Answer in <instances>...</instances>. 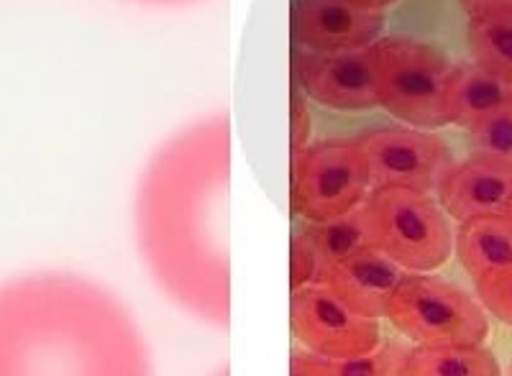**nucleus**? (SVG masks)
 <instances>
[{
  "instance_id": "4",
  "label": "nucleus",
  "mask_w": 512,
  "mask_h": 376,
  "mask_svg": "<svg viewBox=\"0 0 512 376\" xmlns=\"http://www.w3.org/2000/svg\"><path fill=\"white\" fill-rule=\"evenodd\" d=\"M369 49L379 108L405 126L425 131L446 128L443 90L454 62L415 36H382Z\"/></svg>"
},
{
  "instance_id": "21",
  "label": "nucleus",
  "mask_w": 512,
  "mask_h": 376,
  "mask_svg": "<svg viewBox=\"0 0 512 376\" xmlns=\"http://www.w3.org/2000/svg\"><path fill=\"white\" fill-rule=\"evenodd\" d=\"M290 259H292V277L290 284L292 290H300V287H308V284H315L320 277V261L318 254H315L313 243L308 241V236L303 233V228H295L290 241Z\"/></svg>"
},
{
  "instance_id": "11",
  "label": "nucleus",
  "mask_w": 512,
  "mask_h": 376,
  "mask_svg": "<svg viewBox=\"0 0 512 376\" xmlns=\"http://www.w3.org/2000/svg\"><path fill=\"white\" fill-rule=\"evenodd\" d=\"M438 203L454 223L484 215H505L512 197V167L472 154L456 159L436 190Z\"/></svg>"
},
{
  "instance_id": "26",
  "label": "nucleus",
  "mask_w": 512,
  "mask_h": 376,
  "mask_svg": "<svg viewBox=\"0 0 512 376\" xmlns=\"http://www.w3.org/2000/svg\"><path fill=\"white\" fill-rule=\"evenodd\" d=\"M507 376H512V366H510V374H507Z\"/></svg>"
},
{
  "instance_id": "5",
  "label": "nucleus",
  "mask_w": 512,
  "mask_h": 376,
  "mask_svg": "<svg viewBox=\"0 0 512 376\" xmlns=\"http://www.w3.org/2000/svg\"><path fill=\"white\" fill-rule=\"evenodd\" d=\"M377 249L408 274H433L454 254V226L431 192L384 187L367 197Z\"/></svg>"
},
{
  "instance_id": "13",
  "label": "nucleus",
  "mask_w": 512,
  "mask_h": 376,
  "mask_svg": "<svg viewBox=\"0 0 512 376\" xmlns=\"http://www.w3.org/2000/svg\"><path fill=\"white\" fill-rule=\"evenodd\" d=\"M507 105H512V85L489 75L474 62L451 67L443 90V116L448 126L469 131Z\"/></svg>"
},
{
  "instance_id": "22",
  "label": "nucleus",
  "mask_w": 512,
  "mask_h": 376,
  "mask_svg": "<svg viewBox=\"0 0 512 376\" xmlns=\"http://www.w3.org/2000/svg\"><path fill=\"white\" fill-rule=\"evenodd\" d=\"M290 376H338L333 361L320 359L305 348H295L290 356Z\"/></svg>"
},
{
  "instance_id": "24",
  "label": "nucleus",
  "mask_w": 512,
  "mask_h": 376,
  "mask_svg": "<svg viewBox=\"0 0 512 376\" xmlns=\"http://www.w3.org/2000/svg\"><path fill=\"white\" fill-rule=\"evenodd\" d=\"M349 3H356V6L361 8H369V11H387V8H392L397 3V0H349Z\"/></svg>"
},
{
  "instance_id": "3",
  "label": "nucleus",
  "mask_w": 512,
  "mask_h": 376,
  "mask_svg": "<svg viewBox=\"0 0 512 376\" xmlns=\"http://www.w3.org/2000/svg\"><path fill=\"white\" fill-rule=\"evenodd\" d=\"M384 320L418 348L484 346L489 338V313L479 297L438 274L402 279Z\"/></svg>"
},
{
  "instance_id": "9",
  "label": "nucleus",
  "mask_w": 512,
  "mask_h": 376,
  "mask_svg": "<svg viewBox=\"0 0 512 376\" xmlns=\"http://www.w3.org/2000/svg\"><path fill=\"white\" fill-rule=\"evenodd\" d=\"M295 87L308 100L333 113H369L379 108L372 49L308 52L292 49Z\"/></svg>"
},
{
  "instance_id": "23",
  "label": "nucleus",
  "mask_w": 512,
  "mask_h": 376,
  "mask_svg": "<svg viewBox=\"0 0 512 376\" xmlns=\"http://www.w3.org/2000/svg\"><path fill=\"white\" fill-rule=\"evenodd\" d=\"M461 11L466 16H484V13H507L512 11V0H459Z\"/></svg>"
},
{
  "instance_id": "17",
  "label": "nucleus",
  "mask_w": 512,
  "mask_h": 376,
  "mask_svg": "<svg viewBox=\"0 0 512 376\" xmlns=\"http://www.w3.org/2000/svg\"><path fill=\"white\" fill-rule=\"evenodd\" d=\"M408 376H502V369L487 346H413Z\"/></svg>"
},
{
  "instance_id": "27",
  "label": "nucleus",
  "mask_w": 512,
  "mask_h": 376,
  "mask_svg": "<svg viewBox=\"0 0 512 376\" xmlns=\"http://www.w3.org/2000/svg\"><path fill=\"white\" fill-rule=\"evenodd\" d=\"M221 376H226V374H221Z\"/></svg>"
},
{
  "instance_id": "1",
  "label": "nucleus",
  "mask_w": 512,
  "mask_h": 376,
  "mask_svg": "<svg viewBox=\"0 0 512 376\" xmlns=\"http://www.w3.org/2000/svg\"><path fill=\"white\" fill-rule=\"evenodd\" d=\"M0 376H152L126 307L70 274L0 284Z\"/></svg>"
},
{
  "instance_id": "10",
  "label": "nucleus",
  "mask_w": 512,
  "mask_h": 376,
  "mask_svg": "<svg viewBox=\"0 0 512 376\" xmlns=\"http://www.w3.org/2000/svg\"><path fill=\"white\" fill-rule=\"evenodd\" d=\"M387 16L349 0H290L292 44L308 52H354L384 36Z\"/></svg>"
},
{
  "instance_id": "16",
  "label": "nucleus",
  "mask_w": 512,
  "mask_h": 376,
  "mask_svg": "<svg viewBox=\"0 0 512 376\" xmlns=\"http://www.w3.org/2000/svg\"><path fill=\"white\" fill-rule=\"evenodd\" d=\"M466 47L477 67L512 85V11L469 18Z\"/></svg>"
},
{
  "instance_id": "7",
  "label": "nucleus",
  "mask_w": 512,
  "mask_h": 376,
  "mask_svg": "<svg viewBox=\"0 0 512 376\" xmlns=\"http://www.w3.org/2000/svg\"><path fill=\"white\" fill-rule=\"evenodd\" d=\"M356 139L367 157L372 190L402 187L436 195L446 172L456 164L454 151L438 131L395 121L367 128Z\"/></svg>"
},
{
  "instance_id": "14",
  "label": "nucleus",
  "mask_w": 512,
  "mask_h": 376,
  "mask_svg": "<svg viewBox=\"0 0 512 376\" xmlns=\"http://www.w3.org/2000/svg\"><path fill=\"white\" fill-rule=\"evenodd\" d=\"M454 254L474 284L510 269L512 228L505 215H484L456 223Z\"/></svg>"
},
{
  "instance_id": "25",
  "label": "nucleus",
  "mask_w": 512,
  "mask_h": 376,
  "mask_svg": "<svg viewBox=\"0 0 512 376\" xmlns=\"http://www.w3.org/2000/svg\"><path fill=\"white\" fill-rule=\"evenodd\" d=\"M505 218H507V223H510V228H512V197H510V203H507V208H505Z\"/></svg>"
},
{
  "instance_id": "8",
  "label": "nucleus",
  "mask_w": 512,
  "mask_h": 376,
  "mask_svg": "<svg viewBox=\"0 0 512 376\" xmlns=\"http://www.w3.org/2000/svg\"><path fill=\"white\" fill-rule=\"evenodd\" d=\"M290 325L300 348L328 361H346L374 351L384 338L379 320L354 313L323 284L292 290Z\"/></svg>"
},
{
  "instance_id": "2",
  "label": "nucleus",
  "mask_w": 512,
  "mask_h": 376,
  "mask_svg": "<svg viewBox=\"0 0 512 376\" xmlns=\"http://www.w3.org/2000/svg\"><path fill=\"white\" fill-rule=\"evenodd\" d=\"M226 144L200 134L177 146L152 174L139 210L144 259L172 300L208 323H228L231 269L218 223Z\"/></svg>"
},
{
  "instance_id": "6",
  "label": "nucleus",
  "mask_w": 512,
  "mask_h": 376,
  "mask_svg": "<svg viewBox=\"0 0 512 376\" xmlns=\"http://www.w3.org/2000/svg\"><path fill=\"white\" fill-rule=\"evenodd\" d=\"M372 192L356 136H328L292 154L290 203L303 223H326L359 208Z\"/></svg>"
},
{
  "instance_id": "12",
  "label": "nucleus",
  "mask_w": 512,
  "mask_h": 376,
  "mask_svg": "<svg viewBox=\"0 0 512 376\" xmlns=\"http://www.w3.org/2000/svg\"><path fill=\"white\" fill-rule=\"evenodd\" d=\"M405 277L408 272L397 267L390 256H384L379 249H367L328 267L320 274L318 284L328 287L354 313L384 320L387 305Z\"/></svg>"
},
{
  "instance_id": "15",
  "label": "nucleus",
  "mask_w": 512,
  "mask_h": 376,
  "mask_svg": "<svg viewBox=\"0 0 512 376\" xmlns=\"http://www.w3.org/2000/svg\"><path fill=\"white\" fill-rule=\"evenodd\" d=\"M300 228H303L308 241L313 243L315 254H318L320 274L333 267V264H338V261L359 254V251L377 249V236H374V223L367 200L351 213L341 215V218L326 220V223H303Z\"/></svg>"
},
{
  "instance_id": "19",
  "label": "nucleus",
  "mask_w": 512,
  "mask_h": 376,
  "mask_svg": "<svg viewBox=\"0 0 512 376\" xmlns=\"http://www.w3.org/2000/svg\"><path fill=\"white\" fill-rule=\"evenodd\" d=\"M466 134H469L472 154H482V157L512 167V105L479 121Z\"/></svg>"
},
{
  "instance_id": "20",
  "label": "nucleus",
  "mask_w": 512,
  "mask_h": 376,
  "mask_svg": "<svg viewBox=\"0 0 512 376\" xmlns=\"http://www.w3.org/2000/svg\"><path fill=\"white\" fill-rule=\"evenodd\" d=\"M474 295L479 297L489 315H495L500 323L512 328V267L474 284Z\"/></svg>"
},
{
  "instance_id": "18",
  "label": "nucleus",
  "mask_w": 512,
  "mask_h": 376,
  "mask_svg": "<svg viewBox=\"0 0 512 376\" xmlns=\"http://www.w3.org/2000/svg\"><path fill=\"white\" fill-rule=\"evenodd\" d=\"M410 343L405 338H387L369 353H361L354 359L333 361L338 376H408Z\"/></svg>"
}]
</instances>
